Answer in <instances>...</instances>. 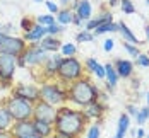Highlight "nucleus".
<instances>
[{
	"label": "nucleus",
	"instance_id": "nucleus-9",
	"mask_svg": "<svg viewBox=\"0 0 149 138\" xmlns=\"http://www.w3.org/2000/svg\"><path fill=\"white\" fill-rule=\"evenodd\" d=\"M10 95L17 99H24L29 102H38L40 101V85L36 84H17L10 87Z\"/></svg>",
	"mask_w": 149,
	"mask_h": 138
},
{
	"label": "nucleus",
	"instance_id": "nucleus-37",
	"mask_svg": "<svg viewBox=\"0 0 149 138\" xmlns=\"http://www.w3.org/2000/svg\"><path fill=\"white\" fill-rule=\"evenodd\" d=\"M33 26H34V21H33V19H29V17H22V21H21V29H22V32H28Z\"/></svg>",
	"mask_w": 149,
	"mask_h": 138
},
{
	"label": "nucleus",
	"instance_id": "nucleus-50",
	"mask_svg": "<svg viewBox=\"0 0 149 138\" xmlns=\"http://www.w3.org/2000/svg\"><path fill=\"white\" fill-rule=\"evenodd\" d=\"M146 101H148V104H146V106H149V92H148V95H146Z\"/></svg>",
	"mask_w": 149,
	"mask_h": 138
},
{
	"label": "nucleus",
	"instance_id": "nucleus-33",
	"mask_svg": "<svg viewBox=\"0 0 149 138\" xmlns=\"http://www.w3.org/2000/svg\"><path fill=\"white\" fill-rule=\"evenodd\" d=\"M134 65L141 67V68H149V55H148V53H141V55L135 58Z\"/></svg>",
	"mask_w": 149,
	"mask_h": 138
},
{
	"label": "nucleus",
	"instance_id": "nucleus-27",
	"mask_svg": "<svg viewBox=\"0 0 149 138\" xmlns=\"http://www.w3.org/2000/svg\"><path fill=\"white\" fill-rule=\"evenodd\" d=\"M101 137V121H94L89 128H86V138H100Z\"/></svg>",
	"mask_w": 149,
	"mask_h": 138
},
{
	"label": "nucleus",
	"instance_id": "nucleus-15",
	"mask_svg": "<svg viewBox=\"0 0 149 138\" xmlns=\"http://www.w3.org/2000/svg\"><path fill=\"white\" fill-rule=\"evenodd\" d=\"M106 22H113V14H111L110 10H104V12H101L100 15H93V19H89V21L84 24V29L93 32L98 26L106 24Z\"/></svg>",
	"mask_w": 149,
	"mask_h": 138
},
{
	"label": "nucleus",
	"instance_id": "nucleus-16",
	"mask_svg": "<svg viewBox=\"0 0 149 138\" xmlns=\"http://www.w3.org/2000/svg\"><path fill=\"white\" fill-rule=\"evenodd\" d=\"M104 80H106V91L110 92V94H113L115 89H117V85H118V80L120 77L117 75V72H115V68H113V65L111 63H104Z\"/></svg>",
	"mask_w": 149,
	"mask_h": 138
},
{
	"label": "nucleus",
	"instance_id": "nucleus-11",
	"mask_svg": "<svg viewBox=\"0 0 149 138\" xmlns=\"http://www.w3.org/2000/svg\"><path fill=\"white\" fill-rule=\"evenodd\" d=\"M57 118V107L48 104L45 101L34 102V111H33V119H41L46 123H53Z\"/></svg>",
	"mask_w": 149,
	"mask_h": 138
},
{
	"label": "nucleus",
	"instance_id": "nucleus-22",
	"mask_svg": "<svg viewBox=\"0 0 149 138\" xmlns=\"http://www.w3.org/2000/svg\"><path fill=\"white\" fill-rule=\"evenodd\" d=\"M75 14L79 15L84 22H88L89 19H93V5H91L89 0H81L79 2V7L75 10Z\"/></svg>",
	"mask_w": 149,
	"mask_h": 138
},
{
	"label": "nucleus",
	"instance_id": "nucleus-10",
	"mask_svg": "<svg viewBox=\"0 0 149 138\" xmlns=\"http://www.w3.org/2000/svg\"><path fill=\"white\" fill-rule=\"evenodd\" d=\"M62 60H63V56L60 53H50L46 61L41 65V68H40L41 70V78L43 80H55Z\"/></svg>",
	"mask_w": 149,
	"mask_h": 138
},
{
	"label": "nucleus",
	"instance_id": "nucleus-19",
	"mask_svg": "<svg viewBox=\"0 0 149 138\" xmlns=\"http://www.w3.org/2000/svg\"><path fill=\"white\" fill-rule=\"evenodd\" d=\"M38 46L41 49H45L46 53H58L60 46H62V41H60L57 36H48L46 34L41 41H38Z\"/></svg>",
	"mask_w": 149,
	"mask_h": 138
},
{
	"label": "nucleus",
	"instance_id": "nucleus-5",
	"mask_svg": "<svg viewBox=\"0 0 149 138\" xmlns=\"http://www.w3.org/2000/svg\"><path fill=\"white\" fill-rule=\"evenodd\" d=\"M3 107L7 109L9 116L12 118V121H26V119H33V111H34V104L24 99H17L14 95H7L2 101Z\"/></svg>",
	"mask_w": 149,
	"mask_h": 138
},
{
	"label": "nucleus",
	"instance_id": "nucleus-3",
	"mask_svg": "<svg viewBox=\"0 0 149 138\" xmlns=\"http://www.w3.org/2000/svg\"><path fill=\"white\" fill-rule=\"evenodd\" d=\"M40 101H45L55 107L67 104V85L58 80H41L40 84Z\"/></svg>",
	"mask_w": 149,
	"mask_h": 138
},
{
	"label": "nucleus",
	"instance_id": "nucleus-17",
	"mask_svg": "<svg viewBox=\"0 0 149 138\" xmlns=\"http://www.w3.org/2000/svg\"><path fill=\"white\" fill-rule=\"evenodd\" d=\"M46 34H48V32H46L45 26H40V24L34 22V26H33L28 32H22V39H24L26 43H38V41H41V39L45 38Z\"/></svg>",
	"mask_w": 149,
	"mask_h": 138
},
{
	"label": "nucleus",
	"instance_id": "nucleus-7",
	"mask_svg": "<svg viewBox=\"0 0 149 138\" xmlns=\"http://www.w3.org/2000/svg\"><path fill=\"white\" fill-rule=\"evenodd\" d=\"M17 72V56L0 53V87H12Z\"/></svg>",
	"mask_w": 149,
	"mask_h": 138
},
{
	"label": "nucleus",
	"instance_id": "nucleus-32",
	"mask_svg": "<svg viewBox=\"0 0 149 138\" xmlns=\"http://www.w3.org/2000/svg\"><path fill=\"white\" fill-rule=\"evenodd\" d=\"M63 31H65V27H63V26H60L58 22H55V24H52V26H48V27H46L48 36H57V38H58Z\"/></svg>",
	"mask_w": 149,
	"mask_h": 138
},
{
	"label": "nucleus",
	"instance_id": "nucleus-49",
	"mask_svg": "<svg viewBox=\"0 0 149 138\" xmlns=\"http://www.w3.org/2000/svg\"><path fill=\"white\" fill-rule=\"evenodd\" d=\"M36 3H45V0H34Z\"/></svg>",
	"mask_w": 149,
	"mask_h": 138
},
{
	"label": "nucleus",
	"instance_id": "nucleus-12",
	"mask_svg": "<svg viewBox=\"0 0 149 138\" xmlns=\"http://www.w3.org/2000/svg\"><path fill=\"white\" fill-rule=\"evenodd\" d=\"M82 113L86 116V119L89 123H94V121H101L104 118V113H106V104L103 101H96L89 106L82 107Z\"/></svg>",
	"mask_w": 149,
	"mask_h": 138
},
{
	"label": "nucleus",
	"instance_id": "nucleus-20",
	"mask_svg": "<svg viewBox=\"0 0 149 138\" xmlns=\"http://www.w3.org/2000/svg\"><path fill=\"white\" fill-rule=\"evenodd\" d=\"M118 32H120V36H122V39H123V43H130V45H135V46L142 45V43L137 39V36L132 32V29H130L123 21L118 22Z\"/></svg>",
	"mask_w": 149,
	"mask_h": 138
},
{
	"label": "nucleus",
	"instance_id": "nucleus-45",
	"mask_svg": "<svg viewBox=\"0 0 149 138\" xmlns=\"http://www.w3.org/2000/svg\"><path fill=\"white\" fill-rule=\"evenodd\" d=\"M120 5V0H108V7H117Z\"/></svg>",
	"mask_w": 149,
	"mask_h": 138
},
{
	"label": "nucleus",
	"instance_id": "nucleus-4",
	"mask_svg": "<svg viewBox=\"0 0 149 138\" xmlns=\"http://www.w3.org/2000/svg\"><path fill=\"white\" fill-rule=\"evenodd\" d=\"M84 75H86L84 63L75 56H69V58H63L60 63L58 72H57V80L63 85H69L75 80L82 78Z\"/></svg>",
	"mask_w": 149,
	"mask_h": 138
},
{
	"label": "nucleus",
	"instance_id": "nucleus-23",
	"mask_svg": "<svg viewBox=\"0 0 149 138\" xmlns=\"http://www.w3.org/2000/svg\"><path fill=\"white\" fill-rule=\"evenodd\" d=\"M72 19H74V12H72L69 7H65V9H60L58 14L55 15V21L58 22L60 26H63V27L70 26V24H72Z\"/></svg>",
	"mask_w": 149,
	"mask_h": 138
},
{
	"label": "nucleus",
	"instance_id": "nucleus-53",
	"mask_svg": "<svg viewBox=\"0 0 149 138\" xmlns=\"http://www.w3.org/2000/svg\"><path fill=\"white\" fill-rule=\"evenodd\" d=\"M50 138H55V137H50Z\"/></svg>",
	"mask_w": 149,
	"mask_h": 138
},
{
	"label": "nucleus",
	"instance_id": "nucleus-8",
	"mask_svg": "<svg viewBox=\"0 0 149 138\" xmlns=\"http://www.w3.org/2000/svg\"><path fill=\"white\" fill-rule=\"evenodd\" d=\"M28 48V43L22 39V36H5L3 41L0 43V53L2 55H12V56H21L24 49Z\"/></svg>",
	"mask_w": 149,
	"mask_h": 138
},
{
	"label": "nucleus",
	"instance_id": "nucleus-40",
	"mask_svg": "<svg viewBox=\"0 0 149 138\" xmlns=\"http://www.w3.org/2000/svg\"><path fill=\"white\" fill-rule=\"evenodd\" d=\"M125 113L129 114V116H137V113H139V109H137V106L135 104H127V107H125Z\"/></svg>",
	"mask_w": 149,
	"mask_h": 138
},
{
	"label": "nucleus",
	"instance_id": "nucleus-47",
	"mask_svg": "<svg viewBox=\"0 0 149 138\" xmlns=\"http://www.w3.org/2000/svg\"><path fill=\"white\" fill-rule=\"evenodd\" d=\"M5 36H7V34L3 32V29H2V26H0V43L3 41V38H5Z\"/></svg>",
	"mask_w": 149,
	"mask_h": 138
},
{
	"label": "nucleus",
	"instance_id": "nucleus-30",
	"mask_svg": "<svg viewBox=\"0 0 149 138\" xmlns=\"http://www.w3.org/2000/svg\"><path fill=\"white\" fill-rule=\"evenodd\" d=\"M93 41H94L93 32H89V31H86V29L79 31L75 34V43H93Z\"/></svg>",
	"mask_w": 149,
	"mask_h": 138
},
{
	"label": "nucleus",
	"instance_id": "nucleus-36",
	"mask_svg": "<svg viewBox=\"0 0 149 138\" xmlns=\"http://www.w3.org/2000/svg\"><path fill=\"white\" fill-rule=\"evenodd\" d=\"M45 5H46V9H48V14H52V15H57V14H58L60 5L57 3V2H52V0H45Z\"/></svg>",
	"mask_w": 149,
	"mask_h": 138
},
{
	"label": "nucleus",
	"instance_id": "nucleus-52",
	"mask_svg": "<svg viewBox=\"0 0 149 138\" xmlns=\"http://www.w3.org/2000/svg\"><path fill=\"white\" fill-rule=\"evenodd\" d=\"M146 138H149V131H148V133H146Z\"/></svg>",
	"mask_w": 149,
	"mask_h": 138
},
{
	"label": "nucleus",
	"instance_id": "nucleus-46",
	"mask_svg": "<svg viewBox=\"0 0 149 138\" xmlns=\"http://www.w3.org/2000/svg\"><path fill=\"white\" fill-rule=\"evenodd\" d=\"M144 34H146V41L149 45V24H146V27H144Z\"/></svg>",
	"mask_w": 149,
	"mask_h": 138
},
{
	"label": "nucleus",
	"instance_id": "nucleus-25",
	"mask_svg": "<svg viewBox=\"0 0 149 138\" xmlns=\"http://www.w3.org/2000/svg\"><path fill=\"white\" fill-rule=\"evenodd\" d=\"M12 123H14V121H12V118L9 116L7 109L3 107L2 101H0V131H7V130H10Z\"/></svg>",
	"mask_w": 149,
	"mask_h": 138
},
{
	"label": "nucleus",
	"instance_id": "nucleus-44",
	"mask_svg": "<svg viewBox=\"0 0 149 138\" xmlns=\"http://www.w3.org/2000/svg\"><path fill=\"white\" fill-rule=\"evenodd\" d=\"M79 2H81V0H72V3H70V7H69L72 12H75V10H77V7H79Z\"/></svg>",
	"mask_w": 149,
	"mask_h": 138
},
{
	"label": "nucleus",
	"instance_id": "nucleus-24",
	"mask_svg": "<svg viewBox=\"0 0 149 138\" xmlns=\"http://www.w3.org/2000/svg\"><path fill=\"white\" fill-rule=\"evenodd\" d=\"M106 32H118V22H106V24H101V26H98L96 29L93 31V36L94 38H98V36H103Z\"/></svg>",
	"mask_w": 149,
	"mask_h": 138
},
{
	"label": "nucleus",
	"instance_id": "nucleus-1",
	"mask_svg": "<svg viewBox=\"0 0 149 138\" xmlns=\"http://www.w3.org/2000/svg\"><path fill=\"white\" fill-rule=\"evenodd\" d=\"M88 124H89V121L86 119L82 109L72 107L69 104H63V106L57 107V118L53 121L55 133L79 138L86 131Z\"/></svg>",
	"mask_w": 149,
	"mask_h": 138
},
{
	"label": "nucleus",
	"instance_id": "nucleus-28",
	"mask_svg": "<svg viewBox=\"0 0 149 138\" xmlns=\"http://www.w3.org/2000/svg\"><path fill=\"white\" fill-rule=\"evenodd\" d=\"M34 22H36V24H40V26H45V27H48V26L55 24L57 21H55V15H52V14H41V15H36Z\"/></svg>",
	"mask_w": 149,
	"mask_h": 138
},
{
	"label": "nucleus",
	"instance_id": "nucleus-2",
	"mask_svg": "<svg viewBox=\"0 0 149 138\" xmlns=\"http://www.w3.org/2000/svg\"><path fill=\"white\" fill-rule=\"evenodd\" d=\"M100 97H101L100 87L88 75L67 85V104L72 107L82 109V107L100 101Z\"/></svg>",
	"mask_w": 149,
	"mask_h": 138
},
{
	"label": "nucleus",
	"instance_id": "nucleus-29",
	"mask_svg": "<svg viewBox=\"0 0 149 138\" xmlns=\"http://www.w3.org/2000/svg\"><path fill=\"white\" fill-rule=\"evenodd\" d=\"M148 121H149V106H144L139 109V113L135 116V123H137V126H142Z\"/></svg>",
	"mask_w": 149,
	"mask_h": 138
},
{
	"label": "nucleus",
	"instance_id": "nucleus-6",
	"mask_svg": "<svg viewBox=\"0 0 149 138\" xmlns=\"http://www.w3.org/2000/svg\"><path fill=\"white\" fill-rule=\"evenodd\" d=\"M50 53L41 49L38 43H28V48L21 56H17V68H41Z\"/></svg>",
	"mask_w": 149,
	"mask_h": 138
},
{
	"label": "nucleus",
	"instance_id": "nucleus-54",
	"mask_svg": "<svg viewBox=\"0 0 149 138\" xmlns=\"http://www.w3.org/2000/svg\"><path fill=\"white\" fill-rule=\"evenodd\" d=\"M148 55H149V53H148Z\"/></svg>",
	"mask_w": 149,
	"mask_h": 138
},
{
	"label": "nucleus",
	"instance_id": "nucleus-38",
	"mask_svg": "<svg viewBox=\"0 0 149 138\" xmlns=\"http://www.w3.org/2000/svg\"><path fill=\"white\" fill-rule=\"evenodd\" d=\"M113 48H115V39H111V38H108V39H104L103 41V49L106 53H110V51H113Z\"/></svg>",
	"mask_w": 149,
	"mask_h": 138
},
{
	"label": "nucleus",
	"instance_id": "nucleus-18",
	"mask_svg": "<svg viewBox=\"0 0 149 138\" xmlns=\"http://www.w3.org/2000/svg\"><path fill=\"white\" fill-rule=\"evenodd\" d=\"M33 126H34V135L40 138H50L55 135L53 123H46V121H41V119H33Z\"/></svg>",
	"mask_w": 149,
	"mask_h": 138
},
{
	"label": "nucleus",
	"instance_id": "nucleus-48",
	"mask_svg": "<svg viewBox=\"0 0 149 138\" xmlns=\"http://www.w3.org/2000/svg\"><path fill=\"white\" fill-rule=\"evenodd\" d=\"M129 133H130V137H132V138H135V130H134V128H132V130L129 128Z\"/></svg>",
	"mask_w": 149,
	"mask_h": 138
},
{
	"label": "nucleus",
	"instance_id": "nucleus-21",
	"mask_svg": "<svg viewBox=\"0 0 149 138\" xmlns=\"http://www.w3.org/2000/svg\"><path fill=\"white\" fill-rule=\"evenodd\" d=\"M130 128V116L127 113H122L118 116V124H117V133L113 138H125Z\"/></svg>",
	"mask_w": 149,
	"mask_h": 138
},
{
	"label": "nucleus",
	"instance_id": "nucleus-31",
	"mask_svg": "<svg viewBox=\"0 0 149 138\" xmlns=\"http://www.w3.org/2000/svg\"><path fill=\"white\" fill-rule=\"evenodd\" d=\"M120 9H122V12L127 15L134 14L135 12V5L132 0H120Z\"/></svg>",
	"mask_w": 149,
	"mask_h": 138
},
{
	"label": "nucleus",
	"instance_id": "nucleus-13",
	"mask_svg": "<svg viewBox=\"0 0 149 138\" xmlns=\"http://www.w3.org/2000/svg\"><path fill=\"white\" fill-rule=\"evenodd\" d=\"M111 65H113V68H115V72H117V75H118L120 78L127 80V78H132V77H134L135 65L130 60H125V58H117V60L113 61Z\"/></svg>",
	"mask_w": 149,
	"mask_h": 138
},
{
	"label": "nucleus",
	"instance_id": "nucleus-35",
	"mask_svg": "<svg viewBox=\"0 0 149 138\" xmlns=\"http://www.w3.org/2000/svg\"><path fill=\"white\" fill-rule=\"evenodd\" d=\"M123 49L130 55V56H134V58H137L142 51L139 49V46H135V45H130V43H123Z\"/></svg>",
	"mask_w": 149,
	"mask_h": 138
},
{
	"label": "nucleus",
	"instance_id": "nucleus-41",
	"mask_svg": "<svg viewBox=\"0 0 149 138\" xmlns=\"http://www.w3.org/2000/svg\"><path fill=\"white\" fill-rule=\"evenodd\" d=\"M72 24H74V26H77V27H82V26H84L86 22H84V21H82V19H81V17H79V15H77V14L74 12V19H72Z\"/></svg>",
	"mask_w": 149,
	"mask_h": 138
},
{
	"label": "nucleus",
	"instance_id": "nucleus-39",
	"mask_svg": "<svg viewBox=\"0 0 149 138\" xmlns=\"http://www.w3.org/2000/svg\"><path fill=\"white\" fill-rule=\"evenodd\" d=\"M93 75H96L100 80H104V67L101 65V63H98V65H96V68H94Z\"/></svg>",
	"mask_w": 149,
	"mask_h": 138
},
{
	"label": "nucleus",
	"instance_id": "nucleus-42",
	"mask_svg": "<svg viewBox=\"0 0 149 138\" xmlns=\"http://www.w3.org/2000/svg\"><path fill=\"white\" fill-rule=\"evenodd\" d=\"M135 138H146V131L142 130V126H139L135 130Z\"/></svg>",
	"mask_w": 149,
	"mask_h": 138
},
{
	"label": "nucleus",
	"instance_id": "nucleus-34",
	"mask_svg": "<svg viewBox=\"0 0 149 138\" xmlns=\"http://www.w3.org/2000/svg\"><path fill=\"white\" fill-rule=\"evenodd\" d=\"M98 63H100V61L96 60L94 56H89V58H86V60H84V70H86L88 73H93Z\"/></svg>",
	"mask_w": 149,
	"mask_h": 138
},
{
	"label": "nucleus",
	"instance_id": "nucleus-14",
	"mask_svg": "<svg viewBox=\"0 0 149 138\" xmlns=\"http://www.w3.org/2000/svg\"><path fill=\"white\" fill-rule=\"evenodd\" d=\"M10 133L14 138H24L34 135V126H33V119H26V121H14L10 126Z\"/></svg>",
	"mask_w": 149,
	"mask_h": 138
},
{
	"label": "nucleus",
	"instance_id": "nucleus-51",
	"mask_svg": "<svg viewBox=\"0 0 149 138\" xmlns=\"http://www.w3.org/2000/svg\"><path fill=\"white\" fill-rule=\"evenodd\" d=\"M24 138H40V137H36V135H31V137H24Z\"/></svg>",
	"mask_w": 149,
	"mask_h": 138
},
{
	"label": "nucleus",
	"instance_id": "nucleus-26",
	"mask_svg": "<svg viewBox=\"0 0 149 138\" xmlns=\"http://www.w3.org/2000/svg\"><path fill=\"white\" fill-rule=\"evenodd\" d=\"M60 55L63 56V58H69V56H75V53H77V46L74 43H62L60 46Z\"/></svg>",
	"mask_w": 149,
	"mask_h": 138
},
{
	"label": "nucleus",
	"instance_id": "nucleus-43",
	"mask_svg": "<svg viewBox=\"0 0 149 138\" xmlns=\"http://www.w3.org/2000/svg\"><path fill=\"white\" fill-rule=\"evenodd\" d=\"M0 138H14V135L10 133V130H7V131H0Z\"/></svg>",
	"mask_w": 149,
	"mask_h": 138
}]
</instances>
